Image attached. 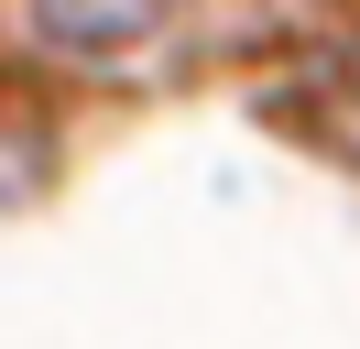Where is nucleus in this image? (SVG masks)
<instances>
[{
  "instance_id": "1",
  "label": "nucleus",
  "mask_w": 360,
  "mask_h": 349,
  "mask_svg": "<svg viewBox=\"0 0 360 349\" xmlns=\"http://www.w3.org/2000/svg\"><path fill=\"white\" fill-rule=\"evenodd\" d=\"M284 131H306V142H328L338 164H360V11L349 22H328V33L295 55V77H284Z\"/></svg>"
},
{
  "instance_id": "2",
  "label": "nucleus",
  "mask_w": 360,
  "mask_h": 349,
  "mask_svg": "<svg viewBox=\"0 0 360 349\" xmlns=\"http://www.w3.org/2000/svg\"><path fill=\"white\" fill-rule=\"evenodd\" d=\"M22 22H33V44H55V55L110 65V55H131V44H153L164 22H175V0H22Z\"/></svg>"
}]
</instances>
